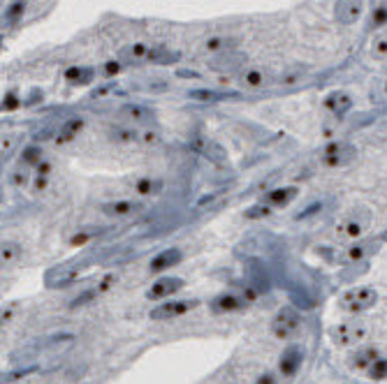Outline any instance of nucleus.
I'll use <instances>...</instances> for the list:
<instances>
[{"label":"nucleus","mask_w":387,"mask_h":384,"mask_svg":"<svg viewBox=\"0 0 387 384\" xmlns=\"http://www.w3.org/2000/svg\"><path fill=\"white\" fill-rule=\"evenodd\" d=\"M125 68V65L121 63V61H107L105 65H103V74L107 79H112V77H116L118 72H121Z\"/></svg>","instance_id":"nucleus-39"},{"label":"nucleus","mask_w":387,"mask_h":384,"mask_svg":"<svg viewBox=\"0 0 387 384\" xmlns=\"http://www.w3.org/2000/svg\"><path fill=\"white\" fill-rule=\"evenodd\" d=\"M366 375L371 382H387V357H378L373 361V366L366 370Z\"/></svg>","instance_id":"nucleus-30"},{"label":"nucleus","mask_w":387,"mask_h":384,"mask_svg":"<svg viewBox=\"0 0 387 384\" xmlns=\"http://www.w3.org/2000/svg\"><path fill=\"white\" fill-rule=\"evenodd\" d=\"M381 357V352H378L373 345H362V348H357L353 354H350V359H348V363H350V368L353 370H368L373 366V361Z\"/></svg>","instance_id":"nucleus-19"},{"label":"nucleus","mask_w":387,"mask_h":384,"mask_svg":"<svg viewBox=\"0 0 387 384\" xmlns=\"http://www.w3.org/2000/svg\"><path fill=\"white\" fill-rule=\"evenodd\" d=\"M309 77V70L301 68V65H294V68H288L281 77H279V83L283 88H292V86H299V83Z\"/></svg>","instance_id":"nucleus-26"},{"label":"nucleus","mask_w":387,"mask_h":384,"mask_svg":"<svg viewBox=\"0 0 387 384\" xmlns=\"http://www.w3.org/2000/svg\"><path fill=\"white\" fill-rule=\"evenodd\" d=\"M371 56L373 58H387V33H381V35H376L373 37V42H371Z\"/></svg>","instance_id":"nucleus-35"},{"label":"nucleus","mask_w":387,"mask_h":384,"mask_svg":"<svg viewBox=\"0 0 387 384\" xmlns=\"http://www.w3.org/2000/svg\"><path fill=\"white\" fill-rule=\"evenodd\" d=\"M149 56H151V44L135 42L130 46H125L121 56H118V61L123 65H142V63H149Z\"/></svg>","instance_id":"nucleus-21"},{"label":"nucleus","mask_w":387,"mask_h":384,"mask_svg":"<svg viewBox=\"0 0 387 384\" xmlns=\"http://www.w3.org/2000/svg\"><path fill=\"white\" fill-rule=\"evenodd\" d=\"M297 194H299L297 185H281V188L267 190L260 202L276 211V209H285V206H290L294 199H297Z\"/></svg>","instance_id":"nucleus-13"},{"label":"nucleus","mask_w":387,"mask_h":384,"mask_svg":"<svg viewBox=\"0 0 387 384\" xmlns=\"http://www.w3.org/2000/svg\"><path fill=\"white\" fill-rule=\"evenodd\" d=\"M378 303V289L371 285H359L348 289V292L339 299V308L350 315H362Z\"/></svg>","instance_id":"nucleus-2"},{"label":"nucleus","mask_w":387,"mask_h":384,"mask_svg":"<svg viewBox=\"0 0 387 384\" xmlns=\"http://www.w3.org/2000/svg\"><path fill=\"white\" fill-rule=\"evenodd\" d=\"M47 160L44 157V153H42V148L38 146V144H33V146H26L24 148V153H21V157H19V162H21V167H26V170H38V167Z\"/></svg>","instance_id":"nucleus-25"},{"label":"nucleus","mask_w":387,"mask_h":384,"mask_svg":"<svg viewBox=\"0 0 387 384\" xmlns=\"http://www.w3.org/2000/svg\"><path fill=\"white\" fill-rule=\"evenodd\" d=\"M183 285H186V280L183 278H177V276H160L158 280H153V285L146 289V299L149 301H167V299H172L177 292H181Z\"/></svg>","instance_id":"nucleus-7"},{"label":"nucleus","mask_w":387,"mask_h":384,"mask_svg":"<svg viewBox=\"0 0 387 384\" xmlns=\"http://www.w3.org/2000/svg\"><path fill=\"white\" fill-rule=\"evenodd\" d=\"M24 12H26V0H14V3L7 7L5 19L7 21H16L19 16H24Z\"/></svg>","instance_id":"nucleus-37"},{"label":"nucleus","mask_w":387,"mask_h":384,"mask_svg":"<svg viewBox=\"0 0 387 384\" xmlns=\"http://www.w3.org/2000/svg\"><path fill=\"white\" fill-rule=\"evenodd\" d=\"M51 174H53V165L49 160H44L38 170H35V176H38V179H51Z\"/></svg>","instance_id":"nucleus-42"},{"label":"nucleus","mask_w":387,"mask_h":384,"mask_svg":"<svg viewBox=\"0 0 387 384\" xmlns=\"http://www.w3.org/2000/svg\"><path fill=\"white\" fill-rule=\"evenodd\" d=\"M142 211H144V204L137 199H114V202L103 204V213L107 218H116V220L133 218V215L142 213Z\"/></svg>","instance_id":"nucleus-12"},{"label":"nucleus","mask_w":387,"mask_h":384,"mask_svg":"<svg viewBox=\"0 0 387 384\" xmlns=\"http://www.w3.org/2000/svg\"><path fill=\"white\" fill-rule=\"evenodd\" d=\"M21 107V100L14 95V93H7V95L3 98V111H14Z\"/></svg>","instance_id":"nucleus-41"},{"label":"nucleus","mask_w":387,"mask_h":384,"mask_svg":"<svg viewBox=\"0 0 387 384\" xmlns=\"http://www.w3.org/2000/svg\"><path fill=\"white\" fill-rule=\"evenodd\" d=\"M322 105H325V109L334 118H344L348 111L353 109V98H350V93L346 90H331Z\"/></svg>","instance_id":"nucleus-17"},{"label":"nucleus","mask_w":387,"mask_h":384,"mask_svg":"<svg viewBox=\"0 0 387 384\" xmlns=\"http://www.w3.org/2000/svg\"><path fill=\"white\" fill-rule=\"evenodd\" d=\"M21 257H24V246H21V243L3 241V246H0V261H3V266H14Z\"/></svg>","instance_id":"nucleus-24"},{"label":"nucleus","mask_w":387,"mask_h":384,"mask_svg":"<svg viewBox=\"0 0 387 384\" xmlns=\"http://www.w3.org/2000/svg\"><path fill=\"white\" fill-rule=\"evenodd\" d=\"M86 125V120L81 118V116H72L68 118L66 123H63L58 128V133H56V144H70V142H75V139L81 135V130H84Z\"/></svg>","instance_id":"nucleus-23"},{"label":"nucleus","mask_w":387,"mask_h":384,"mask_svg":"<svg viewBox=\"0 0 387 384\" xmlns=\"http://www.w3.org/2000/svg\"><path fill=\"white\" fill-rule=\"evenodd\" d=\"M368 336V324L364 320H346V322H339L329 329V338L334 341V345L339 348H359Z\"/></svg>","instance_id":"nucleus-1"},{"label":"nucleus","mask_w":387,"mask_h":384,"mask_svg":"<svg viewBox=\"0 0 387 384\" xmlns=\"http://www.w3.org/2000/svg\"><path fill=\"white\" fill-rule=\"evenodd\" d=\"M274 213V209H269V206H267V204H255V206H251V209H248L244 215H246V218L248 220H262V218H269V215Z\"/></svg>","instance_id":"nucleus-36"},{"label":"nucleus","mask_w":387,"mask_h":384,"mask_svg":"<svg viewBox=\"0 0 387 384\" xmlns=\"http://www.w3.org/2000/svg\"><path fill=\"white\" fill-rule=\"evenodd\" d=\"M248 306V299L237 294V292H220L209 301L211 313L216 315H227V313H239Z\"/></svg>","instance_id":"nucleus-8"},{"label":"nucleus","mask_w":387,"mask_h":384,"mask_svg":"<svg viewBox=\"0 0 387 384\" xmlns=\"http://www.w3.org/2000/svg\"><path fill=\"white\" fill-rule=\"evenodd\" d=\"M174 61H179V53L177 51H170L167 46H151V56H149V63L153 65H172Z\"/></svg>","instance_id":"nucleus-28"},{"label":"nucleus","mask_w":387,"mask_h":384,"mask_svg":"<svg viewBox=\"0 0 387 384\" xmlns=\"http://www.w3.org/2000/svg\"><path fill=\"white\" fill-rule=\"evenodd\" d=\"M304 366V350L299 345H290L285 348L279 357V375L281 378H294L299 373V368Z\"/></svg>","instance_id":"nucleus-10"},{"label":"nucleus","mask_w":387,"mask_h":384,"mask_svg":"<svg viewBox=\"0 0 387 384\" xmlns=\"http://www.w3.org/2000/svg\"><path fill=\"white\" fill-rule=\"evenodd\" d=\"M107 137H109V142L116 144V146H133V144H140V130H137V125H130V123L109 128Z\"/></svg>","instance_id":"nucleus-18"},{"label":"nucleus","mask_w":387,"mask_h":384,"mask_svg":"<svg viewBox=\"0 0 387 384\" xmlns=\"http://www.w3.org/2000/svg\"><path fill=\"white\" fill-rule=\"evenodd\" d=\"M118 116L123 118V123L130 125H151L155 120V111L142 105V102H128V105L118 109Z\"/></svg>","instance_id":"nucleus-9"},{"label":"nucleus","mask_w":387,"mask_h":384,"mask_svg":"<svg viewBox=\"0 0 387 384\" xmlns=\"http://www.w3.org/2000/svg\"><path fill=\"white\" fill-rule=\"evenodd\" d=\"M200 306V299H167V301H160L158 306L149 313L153 322H170L192 313Z\"/></svg>","instance_id":"nucleus-4"},{"label":"nucleus","mask_w":387,"mask_h":384,"mask_svg":"<svg viewBox=\"0 0 387 384\" xmlns=\"http://www.w3.org/2000/svg\"><path fill=\"white\" fill-rule=\"evenodd\" d=\"M14 144H16V137H12V135H7L3 139V157H10V153L14 151Z\"/></svg>","instance_id":"nucleus-43"},{"label":"nucleus","mask_w":387,"mask_h":384,"mask_svg":"<svg viewBox=\"0 0 387 384\" xmlns=\"http://www.w3.org/2000/svg\"><path fill=\"white\" fill-rule=\"evenodd\" d=\"M33 179H35V176L29 170H26V167H19V170H14L10 174V183L14 185V188H19V190L29 188V185L33 183Z\"/></svg>","instance_id":"nucleus-32"},{"label":"nucleus","mask_w":387,"mask_h":384,"mask_svg":"<svg viewBox=\"0 0 387 384\" xmlns=\"http://www.w3.org/2000/svg\"><path fill=\"white\" fill-rule=\"evenodd\" d=\"M357 160V148L344 142V139H334V142H327L320 151V165L327 167V170H344L350 162Z\"/></svg>","instance_id":"nucleus-3"},{"label":"nucleus","mask_w":387,"mask_h":384,"mask_svg":"<svg viewBox=\"0 0 387 384\" xmlns=\"http://www.w3.org/2000/svg\"><path fill=\"white\" fill-rule=\"evenodd\" d=\"M368 26L373 28V31H378V28H385L387 26V3H381L373 12H371V21H368Z\"/></svg>","instance_id":"nucleus-34"},{"label":"nucleus","mask_w":387,"mask_h":384,"mask_svg":"<svg viewBox=\"0 0 387 384\" xmlns=\"http://www.w3.org/2000/svg\"><path fill=\"white\" fill-rule=\"evenodd\" d=\"M209 68L220 74H232V72H242L246 68V56L239 51H229L223 56H214L209 63Z\"/></svg>","instance_id":"nucleus-14"},{"label":"nucleus","mask_w":387,"mask_h":384,"mask_svg":"<svg viewBox=\"0 0 387 384\" xmlns=\"http://www.w3.org/2000/svg\"><path fill=\"white\" fill-rule=\"evenodd\" d=\"M237 46H239L237 37L214 35V37H209V40L205 42V53H209V56H223V53H229V51H237Z\"/></svg>","instance_id":"nucleus-22"},{"label":"nucleus","mask_w":387,"mask_h":384,"mask_svg":"<svg viewBox=\"0 0 387 384\" xmlns=\"http://www.w3.org/2000/svg\"><path fill=\"white\" fill-rule=\"evenodd\" d=\"M66 79L72 83V86H86V83H91L96 79V70L93 68H79V65H75V68H70L66 72Z\"/></svg>","instance_id":"nucleus-27"},{"label":"nucleus","mask_w":387,"mask_h":384,"mask_svg":"<svg viewBox=\"0 0 387 384\" xmlns=\"http://www.w3.org/2000/svg\"><path fill=\"white\" fill-rule=\"evenodd\" d=\"M162 188H165V183L160 176H151V174H144L133 183V192L137 197H142V199H146V197H158L162 192Z\"/></svg>","instance_id":"nucleus-20"},{"label":"nucleus","mask_w":387,"mask_h":384,"mask_svg":"<svg viewBox=\"0 0 387 384\" xmlns=\"http://www.w3.org/2000/svg\"><path fill=\"white\" fill-rule=\"evenodd\" d=\"M188 98L197 100V102H218V100H225L227 95H225V93H218V90L197 88V90H188Z\"/></svg>","instance_id":"nucleus-31"},{"label":"nucleus","mask_w":387,"mask_h":384,"mask_svg":"<svg viewBox=\"0 0 387 384\" xmlns=\"http://www.w3.org/2000/svg\"><path fill=\"white\" fill-rule=\"evenodd\" d=\"M255 384H281V375H279V370H264L260 378L255 380Z\"/></svg>","instance_id":"nucleus-40"},{"label":"nucleus","mask_w":387,"mask_h":384,"mask_svg":"<svg viewBox=\"0 0 387 384\" xmlns=\"http://www.w3.org/2000/svg\"><path fill=\"white\" fill-rule=\"evenodd\" d=\"M385 95H387V83H385Z\"/></svg>","instance_id":"nucleus-45"},{"label":"nucleus","mask_w":387,"mask_h":384,"mask_svg":"<svg viewBox=\"0 0 387 384\" xmlns=\"http://www.w3.org/2000/svg\"><path fill=\"white\" fill-rule=\"evenodd\" d=\"M12 317H14V306L12 303H7L3 308V324H10L12 322Z\"/></svg>","instance_id":"nucleus-44"},{"label":"nucleus","mask_w":387,"mask_h":384,"mask_svg":"<svg viewBox=\"0 0 387 384\" xmlns=\"http://www.w3.org/2000/svg\"><path fill=\"white\" fill-rule=\"evenodd\" d=\"M301 329V315L297 308L292 306H283L279 313L274 315L272 320V333L279 341H288L292 336H297Z\"/></svg>","instance_id":"nucleus-5"},{"label":"nucleus","mask_w":387,"mask_h":384,"mask_svg":"<svg viewBox=\"0 0 387 384\" xmlns=\"http://www.w3.org/2000/svg\"><path fill=\"white\" fill-rule=\"evenodd\" d=\"M40 368L38 366H29V368H21V370H12V373H7V375H3V382L5 384H10V382H16V380H21L26 375H31V373H38Z\"/></svg>","instance_id":"nucleus-38"},{"label":"nucleus","mask_w":387,"mask_h":384,"mask_svg":"<svg viewBox=\"0 0 387 384\" xmlns=\"http://www.w3.org/2000/svg\"><path fill=\"white\" fill-rule=\"evenodd\" d=\"M239 86L246 88V90H260L264 86H269V72H264L262 68H244L242 72H239Z\"/></svg>","instance_id":"nucleus-15"},{"label":"nucleus","mask_w":387,"mask_h":384,"mask_svg":"<svg viewBox=\"0 0 387 384\" xmlns=\"http://www.w3.org/2000/svg\"><path fill=\"white\" fill-rule=\"evenodd\" d=\"M371 252H373V246H371V243L357 241V243H353V246L348 248L346 259H348V261H362V259H366L368 255H371Z\"/></svg>","instance_id":"nucleus-29"},{"label":"nucleus","mask_w":387,"mask_h":384,"mask_svg":"<svg viewBox=\"0 0 387 384\" xmlns=\"http://www.w3.org/2000/svg\"><path fill=\"white\" fill-rule=\"evenodd\" d=\"M160 142H162L160 130H153V128L140 130V144H142V146H158Z\"/></svg>","instance_id":"nucleus-33"},{"label":"nucleus","mask_w":387,"mask_h":384,"mask_svg":"<svg viewBox=\"0 0 387 384\" xmlns=\"http://www.w3.org/2000/svg\"><path fill=\"white\" fill-rule=\"evenodd\" d=\"M364 14V0H336L334 19L341 26H353Z\"/></svg>","instance_id":"nucleus-11"},{"label":"nucleus","mask_w":387,"mask_h":384,"mask_svg":"<svg viewBox=\"0 0 387 384\" xmlns=\"http://www.w3.org/2000/svg\"><path fill=\"white\" fill-rule=\"evenodd\" d=\"M368 229V213L366 211H357L346 215L344 220L336 224V237L344 241H359Z\"/></svg>","instance_id":"nucleus-6"},{"label":"nucleus","mask_w":387,"mask_h":384,"mask_svg":"<svg viewBox=\"0 0 387 384\" xmlns=\"http://www.w3.org/2000/svg\"><path fill=\"white\" fill-rule=\"evenodd\" d=\"M181 259H183L181 248H165L158 255H153V259L149 261V271L151 274H165L172 266H177Z\"/></svg>","instance_id":"nucleus-16"}]
</instances>
